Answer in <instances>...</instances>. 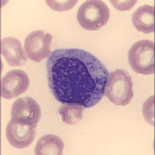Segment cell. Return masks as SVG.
<instances>
[{"mask_svg":"<svg viewBox=\"0 0 155 155\" xmlns=\"http://www.w3.org/2000/svg\"><path fill=\"white\" fill-rule=\"evenodd\" d=\"M30 85V78L23 71H11L1 80V96L6 99H12L27 91Z\"/></svg>","mask_w":155,"mask_h":155,"instance_id":"7","label":"cell"},{"mask_svg":"<svg viewBox=\"0 0 155 155\" xmlns=\"http://www.w3.org/2000/svg\"><path fill=\"white\" fill-rule=\"evenodd\" d=\"M48 86L63 104L94 106L104 94L108 71L92 54L78 48L55 50L47 63Z\"/></svg>","mask_w":155,"mask_h":155,"instance_id":"1","label":"cell"},{"mask_svg":"<svg viewBox=\"0 0 155 155\" xmlns=\"http://www.w3.org/2000/svg\"><path fill=\"white\" fill-rule=\"evenodd\" d=\"M131 78L126 70L118 69L109 74L105 95L116 106L129 104L134 97Z\"/></svg>","mask_w":155,"mask_h":155,"instance_id":"2","label":"cell"},{"mask_svg":"<svg viewBox=\"0 0 155 155\" xmlns=\"http://www.w3.org/2000/svg\"><path fill=\"white\" fill-rule=\"evenodd\" d=\"M64 144L61 138L56 135L48 134L39 139L36 145V155H56L63 154Z\"/></svg>","mask_w":155,"mask_h":155,"instance_id":"11","label":"cell"},{"mask_svg":"<svg viewBox=\"0 0 155 155\" xmlns=\"http://www.w3.org/2000/svg\"><path fill=\"white\" fill-rule=\"evenodd\" d=\"M154 42L148 40L137 41L130 48L129 63L135 73L145 75L154 73Z\"/></svg>","mask_w":155,"mask_h":155,"instance_id":"4","label":"cell"},{"mask_svg":"<svg viewBox=\"0 0 155 155\" xmlns=\"http://www.w3.org/2000/svg\"><path fill=\"white\" fill-rule=\"evenodd\" d=\"M110 15V9L104 1L90 0L85 1L79 8L77 18L83 28L96 31L106 24Z\"/></svg>","mask_w":155,"mask_h":155,"instance_id":"3","label":"cell"},{"mask_svg":"<svg viewBox=\"0 0 155 155\" xmlns=\"http://www.w3.org/2000/svg\"><path fill=\"white\" fill-rule=\"evenodd\" d=\"M133 24L138 31L145 34L154 31V7L144 5L138 8L132 16Z\"/></svg>","mask_w":155,"mask_h":155,"instance_id":"10","label":"cell"},{"mask_svg":"<svg viewBox=\"0 0 155 155\" xmlns=\"http://www.w3.org/2000/svg\"><path fill=\"white\" fill-rule=\"evenodd\" d=\"M1 54L11 66L23 65L27 58L21 42L13 37H7L1 40Z\"/></svg>","mask_w":155,"mask_h":155,"instance_id":"9","label":"cell"},{"mask_svg":"<svg viewBox=\"0 0 155 155\" xmlns=\"http://www.w3.org/2000/svg\"><path fill=\"white\" fill-rule=\"evenodd\" d=\"M37 126L12 119L6 128L8 140L12 147L24 149L32 143L35 139Z\"/></svg>","mask_w":155,"mask_h":155,"instance_id":"5","label":"cell"},{"mask_svg":"<svg viewBox=\"0 0 155 155\" xmlns=\"http://www.w3.org/2000/svg\"><path fill=\"white\" fill-rule=\"evenodd\" d=\"M59 109V114L64 122L70 125L78 124L83 118L85 107L76 104H65Z\"/></svg>","mask_w":155,"mask_h":155,"instance_id":"12","label":"cell"},{"mask_svg":"<svg viewBox=\"0 0 155 155\" xmlns=\"http://www.w3.org/2000/svg\"><path fill=\"white\" fill-rule=\"evenodd\" d=\"M11 117L12 119L37 126L41 117V107L38 103L30 97L20 98L12 105Z\"/></svg>","mask_w":155,"mask_h":155,"instance_id":"8","label":"cell"},{"mask_svg":"<svg viewBox=\"0 0 155 155\" xmlns=\"http://www.w3.org/2000/svg\"><path fill=\"white\" fill-rule=\"evenodd\" d=\"M114 8L118 10L128 11L133 7L137 1H110Z\"/></svg>","mask_w":155,"mask_h":155,"instance_id":"13","label":"cell"},{"mask_svg":"<svg viewBox=\"0 0 155 155\" xmlns=\"http://www.w3.org/2000/svg\"><path fill=\"white\" fill-rule=\"evenodd\" d=\"M52 35L42 30L35 31L29 35L25 41V51L31 60L40 63L51 55Z\"/></svg>","mask_w":155,"mask_h":155,"instance_id":"6","label":"cell"}]
</instances>
